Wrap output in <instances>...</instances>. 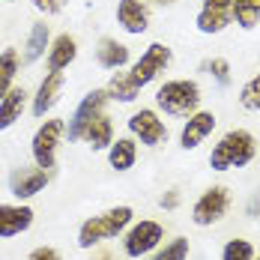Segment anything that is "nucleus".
<instances>
[{"label": "nucleus", "mask_w": 260, "mask_h": 260, "mask_svg": "<svg viewBox=\"0 0 260 260\" xmlns=\"http://www.w3.org/2000/svg\"><path fill=\"white\" fill-rule=\"evenodd\" d=\"M3 3H15V0H3Z\"/></svg>", "instance_id": "f704fd0d"}, {"label": "nucleus", "mask_w": 260, "mask_h": 260, "mask_svg": "<svg viewBox=\"0 0 260 260\" xmlns=\"http://www.w3.org/2000/svg\"><path fill=\"white\" fill-rule=\"evenodd\" d=\"M30 6L42 15H57V12H63L66 0H30Z\"/></svg>", "instance_id": "c85d7f7f"}, {"label": "nucleus", "mask_w": 260, "mask_h": 260, "mask_svg": "<svg viewBox=\"0 0 260 260\" xmlns=\"http://www.w3.org/2000/svg\"><path fill=\"white\" fill-rule=\"evenodd\" d=\"M21 51L18 48H3L0 51V99L15 87V78H18V72H21Z\"/></svg>", "instance_id": "5701e85b"}, {"label": "nucleus", "mask_w": 260, "mask_h": 260, "mask_svg": "<svg viewBox=\"0 0 260 260\" xmlns=\"http://www.w3.org/2000/svg\"><path fill=\"white\" fill-rule=\"evenodd\" d=\"M96 260H111V254H108V251H102V254H99Z\"/></svg>", "instance_id": "72a5a7b5"}, {"label": "nucleus", "mask_w": 260, "mask_h": 260, "mask_svg": "<svg viewBox=\"0 0 260 260\" xmlns=\"http://www.w3.org/2000/svg\"><path fill=\"white\" fill-rule=\"evenodd\" d=\"M24 260H63V257H60V251L54 245H36Z\"/></svg>", "instance_id": "c756f323"}, {"label": "nucleus", "mask_w": 260, "mask_h": 260, "mask_svg": "<svg viewBox=\"0 0 260 260\" xmlns=\"http://www.w3.org/2000/svg\"><path fill=\"white\" fill-rule=\"evenodd\" d=\"M84 144L93 150V153H108V147L114 144V120L108 117V114H99L90 126H87V132H84Z\"/></svg>", "instance_id": "412c9836"}, {"label": "nucleus", "mask_w": 260, "mask_h": 260, "mask_svg": "<svg viewBox=\"0 0 260 260\" xmlns=\"http://www.w3.org/2000/svg\"><path fill=\"white\" fill-rule=\"evenodd\" d=\"M248 215H251V218H257L260 215V194L251 198V204H248Z\"/></svg>", "instance_id": "2f4dec72"}, {"label": "nucleus", "mask_w": 260, "mask_h": 260, "mask_svg": "<svg viewBox=\"0 0 260 260\" xmlns=\"http://www.w3.org/2000/svg\"><path fill=\"white\" fill-rule=\"evenodd\" d=\"M48 180H51L48 171H42V168H36V165H21V168H15V171L9 174V194H12L15 201L27 204L30 198H36V194L45 191Z\"/></svg>", "instance_id": "9b49d317"}, {"label": "nucleus", "mask_w": 260, "mask_h": 260, "mask_svg": "<svg viewBox=\"0 0 260 260\" xmlns=\"http://www.w3.org/2000/svg\"><path fill=\"white\" fill-rule=\"evenodd\" d=\"M63 87H66V75H63V72H48L45 78L39 81L36 93L30 96V114H33L36 120H45V117L51 114V108L60 102Z\"/></svg>", "instance_id": "f8f14e48"}, {"label": "nucleus", "mask_w": 260, "mask_h": 260, "mask_svg": "<svg viewBox=\"0 0 260 260\" xmlns=\"http://www.w3.org/2000/svg\"><path fill=\"white\" fill-rule=\"evenodd\" d=\"M108 102H111L108 90H105V87H96V90H90V93L75 105V111H72V117H69V123H66V138H69V144L84 141L87 126H90L105 108H108Z\"/></svg>", "instance_id": "6e6552de"}, {"label": "nucleus", "mask_w": 260, "mask_h": 260, "mask_svg": "<svg viewBox=\"0 0 260 260\" xmlns=\"http://www.w3.org/2000/svg\"><path fill=\"white\" fill-rule=\"evenodd\" d=\"M231 204H234L231 188L221 185V182H215V185H209L207 191H201V198L194 201V207H191V221H194L198 228H212V224H218V221L228 215Z\"/></svg>", "instance_id": "423d86ee"}, {"label": "nucleus", "mask_w": 260, "mask_h": 260, "mask_svg": "<svg viewBox=\"0 0 260 260\" xmlns=\"http://www.w3.org/2000/svg\"><path fill=\"white\" fill-rule=\"evenodd\" d=\"M27 102H30V93L24 87H12L3 99H0V132L12 129L27 111Z\"/></svg>", "instance_id": "6ab92c4d"}, {"label": "nucleus", "mask_w": 260, "mask_h": 260, "mask_svg": "<svg viewBox=\"0 0 260 260\" xmlns=\"http://www.w3.org/2000/svg\"><path fill=\"white\" fill-rule=\"evenodd\" d=\"M207 72L218 81L221 87L231 84V63H228L224 57H212V60H207Z\"/></svg>", "instance_id": "cd10ccee"}, {"label": "nucleus", "mask_w": 260, "mask_h": 260, "mask_svg": "<svg viewBox=\"0 0 260 260\" xmlns=\"http://www.w3.org/2000/svg\"><path fill=\"white\" fill-rule=\"evenodd\" d=\"M153 3H158V6H171V3H177V0H153Z\"/></svg>", "instance_id": "473e14b6"}, {"label": "nucleus", "mask_w": 260, "mask_h": 260, "mask_svg": "<svg viewBox=\"0 0 260 260\" xmlns=\"http://www.w3.org/2000/svg\"><path fill=\"white\" fill-rule=\"evenodd\" d=\"M234 24L254 30L260 24V0H234Z\"/></svg>", "instance_id": "393cba45"}, {"label": "nucleus", "mask_w": 260, "mask_h": 260, "mask_svg": "<svg viewBox=\"0 0 260 260\" xmlns=\"http://www.w3.org/2000/svg\"><path fill=\"white\" fill-rule=\"evenodd\" d=\"M234 24V0H201L194 27L204 36H218Z\"/></svg>", "instance_id": "9d476101"}, {"label": "nucleus", "mask_w": 260, "mask_h": 260, "mask_svg": "<svg viewBox=\"0 0 260 260\" xmlns=\"http://www.w3.org/2000/svg\"><path fill=\"white\" fill-rule=\"evenodd\" d=\"M239 105L245 111H260V72L239 87Z\"/></svg>", "instance_id": "bb28decb"}, {"label": "nucleus", "mask_w": 260, "mask_h": 260, "mask_svg": "<svg viewBox=\"0 0 260 260\" xmlns=\"http://www.w3.org/2000/svg\"><path fill=\"white\" fill-rule=\"evenodd\" d=\"M204 90L194 78H171L156 90V108L168 117H191L201 111Z\"/></svg>", "instance_id": "7ed1b4c3"}, {"label": "nucleus", "mask_w": 260, "mask_h": 260, "mask_svg": "<svg viewBox=\"0 0 260 260\" xmlns=\"http://www.w3.org/2000/svg\"><path fill=\"white\" fill-rule=\"evenodd\" d=\"M63 138H66V120L63 117H45L36 126L33 138H30V158H33V165L51 174L57 168V147H60Z\"/></svg>", "instance_id": "20e7f679"}, {"label": "nucleus", "mask_w": 260, "mask_h": 260, "mask_svg": "<svg viewBox=\"0 0 260 260\" xmlns=\"http://www.w3.org/2000/svg\"><path fill=\"white\" fill-rule=\"evenodd\" d=\"M132 221H135V209L129 204H117V207L105 209L99 215H90L87 221H81V228H78V248L90 251V248L102 245L108 239L123 236Z\"/></svg>", "instance_id": "f03ea898"}, {"label": "nucleus", "mask_w": 260, "mask_h": 260, "mask_svg": "<svg viewBox=\"0 0 260 260\" xmlns=\"http://www.w3.org/2000/svg\"><path fill=\"white\" fill-rule=\"evenodd\" d=\"M171 63H174V48H171L168 42H150V45L144 48V54L132 63L129 75H132V81L144 90V87L153 84Z\"/></svg>", "instance_id": "0eeeda50"}, {"label": "nucleus", "mask_w": 260, "mask_h": 260, "mask_svg": "<svg viewBox=\"0 0 260 260\" xmlns=\"http://www.w3.org/2000/svg\"><path fill=\"white\" fill-rule=\"evenodd\" d=\"M254 260H260V257H254Z\"/></svg>", "instance_id": "c9c22d12"}, {"label": "nucleus", "mask_w": 260, "mask_h": 260, "mask_svg": "<svg viewBox=\"0 0 260 260\" xmlns=\"http://www.w3.org/2000/svg\"><path fill=\"white\" fill-rule=\"evenodd\" d=\"M105 90H108L111 102H120V105H132V102H138V96H141V87L132 81L129 72H114L108 78V84H105Z\"/></svg>", "instance_id": "4be33fe9"}, {"label": "nucleus", "mask_w": 260, "mask_h": 260, "mask_svg": "<svg viewBox=\"0 0 260 260\" xmlns=\"http://www.w3.org/2000/svg\"><path fill=\"white\" fill-rule=\"evenodd\" d=\"M257 156V138L248 129H231L224 132L212 150H209V168L224 174V171H239L245 165H251Z\"/></svg>", "instance_id": "f257e3e1"}, {"label": "nucleus", "mask_w": 260, "mask_h": 260, "mask_svg": "<svg viewBox=\"0 0 260 260\" xmlns=\"http://www.w3.org/2000/svg\"><path fill=\"white\" fill-rule=\"evenodd\" d=\"M117 24L129 36H141L150 27V6L147 0H117Z\"/></svg>", "instance_id": "2eb2a0df"}, {"label": "nucleus", "mask_w": 260, "mask_h": 260, "mask_svg": "<svg viewBox=\"0 0 260 260\" xmlns=\"http://www.w3.org/2000/svg\"><path fill=\"white\" fill-rule=\"evenodd\" d=\"M78 60V39L72 33H57L51 39V48L45 54V66L48 72H63Z\"/></svg>", "instance_id": "f3484780"}, {"label": "nucleus", "mask_w": 260, "mask_h": 260, "mask_svg": "<svg viewBox=\"0 0 260 260\" xmlns=\"http://www.w3.org/2000/svg\"><path fill=\"white\" fill-rule=\"evenodd\" d=\"M188 254H191V242H188V236H174V239L161 242L147 260H188Z\"/></svg>", "instance_id": "b1692460"}, {"label": "nucleus", "mask_w": 260, "mask_h": 260, "mask_svg": "<svg viewBox=\"0 0 260 260\" xmlns=\"http://www.w3.org/2000/svg\"><path fill=\"white\" fill-rule=\"evenodd\" d=\"M126 126H129L132 138L138 144H144V147H161V144H168V126L158 117V111H153V108H138L126 120Z\"/></svg>", "instance_id": "1a4fd4ad"}, {"label": "nucleus", "mask_w": 260, "mask_h": 260, "mask_svg": "<svg viewBox=\"0 0 260 260\" xmlns=\"http://www.w3.org/2000/svg\"><path fill=\"white\" fill-rule=\"evenodd\" d=\"M51 27L45 24V21H33L30 30H27V39H24V48H21V60H24L27 66L30 63H36V60H42L48 48H51Z\"/></svg>", "instance_id": "a211bd4d"}, {"label": "nucleus", "mask_w": 260, "mask_h": 260, "mask_svg": "<svg viewBox=\"0 0 260 260\" xmlns=\"http://www.w3.org/2000/svg\"><path fill=\"white\" fill-rule=\"evenodd\" d=\"M36 212L30 204H0V239H15L33 228Z\"/></svg>", "instance_id": "4468645a"}, {"label": "nucleus", "mask_w": 260, "mask_h": 260, "mask_svg": "<svg viewBox=\"0 0 260 260\" xmlns=\"http://www.w3.org/2000/svg\"><path fill=\"white\" fill-rule=\"evenodd\" d=\"M215 126H218V117L212 111H204V108L194 111L191 117H185V123H182V129H180V147L182 150H198L209 135L215 132Z\"/></svg>", "instance_id": "ddd939ff"}, {"label": "nucleus", "mask_w": 260, "mask_h": 260, "mask_svg": "<svg viewBox=\"0 0 260 260\" xmlns=\"http://www.w3.org/2000/svg\"><path fill=\"white\" fill-rule=\"evenodd\" d=\"M135 161H138V141L132 135L114 138V144L108 147V165H111V171L126 174V171L135 168Z\"/></svg>", "instance_id": "aec40b11"}, {"label": "nucleus", "mask_w": 260, "mask_h": 260, "mask_svg": "<svg viewBox=\"0 0 260 260\" xmlns=\"http://www.w3.org/2000/svg\"><path fill=\"white\" fill-rule=\"evenodd\" d=\"M161 242H165V224L153 218H141V221H132L123 234V254L132 260L150 257Z\"/></svg>", "instance_id": "39448f33"}, {"label": "nucleus", "mask_w": 260, "mask_h": 260, "mask_svg": "<svg viewBox=\"0 0 260 260\" xmlns=\"http://www.w3.org/2000/svg\"><path fill=\"white\" fill-rule=\"evenodd\" d=\"M161 209H168V212H174V209L180 207V188H168L165 194H161Z\"/></svg>", "instance_id": "7c9ffc66"}, {"label": "nucleus", "mask_w": 260, "mask_h": 260, "mask_svg": "<svg viewBox=\"0 0 260 260\" xmlns=\"http://www.w3.org/2000/svg\"><path fill=\"white\" fill-rule=\"evenodd\" d=\"M257 257V251H254V245H251V239H228L224 242V248H221V260H254Z\"/></svg>", "instance_id": "a878e982"}, {"label": "nucleus", "mask_w": 260, "mask_h": 260, "mask_svg": "<svg viewBox=\"0 0 260 260\" xmlns=\"http://www.w3.org/2000/svg\"><path fill=\"white\" fill-rule=\"evenodd\" d=\"M96 63L108 72H120L132 63V51L126 42H120L117 36H102L96 42Z\"/></svg>", "instance_id": "dca6fc26"}]
</instances>
